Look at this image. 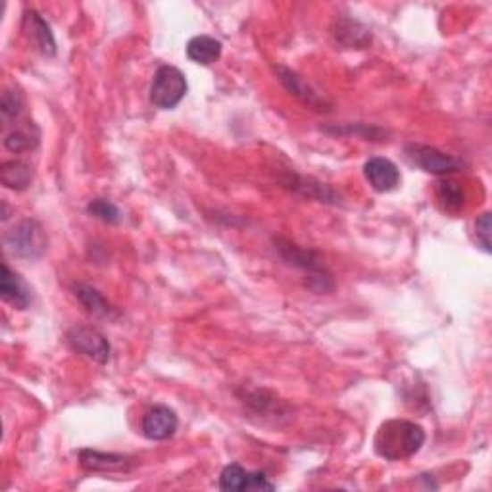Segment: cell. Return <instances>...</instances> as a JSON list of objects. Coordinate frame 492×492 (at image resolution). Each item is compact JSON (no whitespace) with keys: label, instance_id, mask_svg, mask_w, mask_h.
<instances>
[{"label":"cell","instance_id":"cell-1","mask_svg":"<svg viewBox=\"0 0 492 492\" xmlns=\"http://www.w3.org/2000/svg\"><path fill=\"white\" fill-rule=\"evenodd\" d=\"M425 443L423 427L406 420H388L375 433L373 448L377 456L388 462L412 458Z\"/></svg>","mask_w":492,"mask_h":492},{"label":"cell","instance_id":"cell-2","mask_svg":"<svg viewBox=\"0 0 492 492\" xmlns=\"http://www.w3.org/2000/svg\"><path fill=\"white\" fill-rule=\"evenodd\" d=\"M4 245L10 254L23 260L41 258L46 250L48 238L43 225L35 220H23L14 229H10L4 237Z\"/></svg>","mask_w":492,"mask_h":492},{"label":"cell","instance_id":"cell-3","mask_svg":"<svg viewBox=\"0 0 492 492\" xmlns=\"http://www.w3.org/2000/svg\"><path fill=\"white\" fill-rule=\"evenodd\" d=\"M185 75L173 66H162L150 85V103L162 110H173L187 95Z\"/></svg>","mask_w":492,"mask_h":492},{"label":"cell","instance_id":"cell-4","mask_svg":"<svg viewBox=\"0 0 492 492\" xmlns=\"http://www.w3.org/2000/svg\"><path fill=\"white\" fill-rule=\"evenodd\" d=\"M68 345L78 354L89 358L96 363H106L112 354V346L108 338L95 327L89 325H75L66 335Z\"/></svg>","mask_w":492,"mask_h":492},{"label":"cell","instance_id":"cell-5","mask_svg":"<svg viewBox=\"0 0 492 492\" xmlns=\"http://www.w3.org/2000/svg\"><path fill=\"white\" fill-rule=\"evenodd\" d=\"M406 156L413 166H418L425 173H433V175H448L462 170L463 166L462 160L445 154L443 150L427 146V145H408Z\"/></svg>","mask_w":492,"mask_h":492},{"label":"cell","instance_id":"cell-6","mask_svg":"<svg viewBox=\"0 0 492 492\" xmlns=\"http://www.w3.org/2000/svg\"><path fill=\"white\" fill-rule=\"evenodd\" d=\"M220 488L227 492L275 490V485L268 481V477L263 471H246L243 465L229 463L225 465L220 475Z\"/></svg>","mask_w":492,"mask_h":492},{"label":"cell","instance_id":"cell-7","mask_svg":"<svg viewBox=\"0 0 492 492\" xmlns=\"http://www.w3.org/2000/svg\"><path fill=\"white\" fill-rule=\"evenodd\" d=\"M178 413L163 406V404H158V406H153L145 413L143 435L148 440H168L178 431Z\"/></svg>","mask_w":492,"mask_h":492},{"label":"cell","instance_id":"cell-8","mask_svg":"<svg viewBox=\"0 0 492 492\" xmlns=\"http://www.w3.org/2000/svg\"><path fill=\"white\" fill-rule=\"evenodd\" d=\"M275 73H277V78H279V81H281V85L285 87V89L291 93L293 96H296L300 103H304L310 108L320 110V112L331 110V104L327 103V100L320 93H315L296 71L288 70L285 66H275Z\"/></svg>","mask_w":492,"mask_h":492},{"label":"cell","instance_id":"cell-9","mask_svg":"<svg viewBox=\"0 0 492 492\" xmlns=\"http://www.w3.org/2000/svg\"><path fill=\"white\" fill-rule=\"evenodd\" d=\"M363 175L377 193H390L400 185V171L388 158H370L363 163Z\"/></svg>","mask_w":492,"mask_h":492},{"label":"cell","instance_id":"cell-10","mask_svg":"<svg viewBox=\"0 0 492 492\" xmlns=\"http://www.w3.org/2000/svg\"><path fill=\"white\" fill-rule=\"evenodd\" d=\"M79 463L85 471L93 473H128L133 460L123 454H106L85 448L79 452Z\"/></svg>","mask_w":492,"mask_h":492},{"label":"cell","instance_id":"cell-11","mask_svg":"<svg viewBox=\"0 0 492 492\" xmlns=\"http://www.w3.org/2000/svg\"><path fill=\"white\" fill-rule=\"evenodd\" d=\"M277 248L281 250V254L287 262H291L293 266L296 268H302L304 271H308L312 275V279H318L321 281V285L325 287V281L331 283V277L325 273V268L323 263L320 262L318 254L315 252H310V250H304V248H298L296 245L288 243V241H281V238H277L275 241ZM327 288V287H325Z\"/></svg>","mask_w":492,"mask_h":492},{"label":"cell","instance_id":"cell-12","mask_svg":"<svg viewBox=\"0 0 492 492\" xmlns=\"http://www.w3.org/2000/svg\"><path fill=\"white\" fill-rule=\"evenodd\" d=\"M23 33L28 39L35 45V48L39 50L45 56H54L56 54V41L54 35L50 31V25L41 18V14H37L35 10H28L23 16Z\"/></svg>","mask_w":492,"mask_h":492},{"label":"cell","instance_id":"cell-13","mask_svg":"<svg viewBox=\"0 0 492 492\" xmlns=\"http://www.w3.org/2000/svg\"><path fill=\"white\" fill-rule=\"evenodd\" d=\"M0 296L16 310H25L31 304V293L20 275L12 271L6 263H3V275H0Z\"/></svg>","mask_w":492,"mask_h":492},{"label":"cell","instance_id":"cell-14","mask_svg":"<svg viewBox=\"0 0 492 492\" xmlns=\"http://www.w3.org/2000/svg\"><path fill=\"white\" fill-rule=\"evenodd\" d=\"M221 56V43L210 35H196L187 43V58L200 66H210Z\"/></svg>","mask_w":492,"mask_h":492},{"label":"cell","instance_id":"cell-15","mask_svg":"<svg viewBox=\"0 0 492 492\" xmlns=\"http://www.w3.org/2000/svg\"><path fill=\"white\" fill-rule=\"evenodd\" d=\"M0 179H3V185L12 188V191H25L33 181V168L21 160L6 162L3 170H0Z\"/></svg>","mask_w":492,"mask_h":492},{"label":"cell","instance_id":"cell-16","mask_svg":"<svg viewBox=\"0 0 492 492\" xmlns=\"http://www.w3.org/2000/svg\"><path fill=\"white\" fill-rule=\"evenodd\" d=\"M75 298L81 302V304L87 308V312L96 315V318H110L113 313L110 302L100 295L95 287L78 285L75 287Z\"/></svg>","mask_w":492,"mask_h":492},{"label":"cell","instance_id":"cell-17","mask_svg":"<svg viewBox=\"0 0 492 492\" xmlns=\"http://www.w3.org/2000/svg\"><path fill=\"white\" fill-rule=\"evenodd\" d=\"M39 145V131H37L35 125H28V128H20L6 133L4 137V146L10 153H25V150H31Z\"/></svg>","mask_w":492,"mask_h":492},{"label":"cell","instance_id":"cell-18","mask_svg":"<svg viewBox=\"0 0 492 492\" xmlns=\"http://www.w3.org/2000/svg\"><path fill=\"white\" fill-rule=\"evenodd\" d=\"M87 212L91 213L93 218L104 221V223H110V225H116L121 221V212L120 208L113 204V202L106 200V198H95L89 202V206H87Z\"/></svg>","mask_w":492,"mask_h":492},{"label":"cell","instance_id":"cell-19","mask_svg":"<svg viewBox=\"0 0 492 492\" xmlns=\"http://www.w3.org/2000/svg\"><path fill=\"white\" fill-rule=\"evenodd\" d=\"M438 198L448 210H460L463 206V188L452 179L438 183Z\"/></svg>","mask_w":492,"mask_h":492},{"label":"cell","instance_id":"cell-20","mask_svg":"<svg viewBox=\"0 0 492 492\" xmlns=\"http://www.w3.org/2000/svg\"><path fill=\"white\" fill-rule=\"evenodd\" d=\"M346 25H348V28H345V25L343 23H338V29L335 31V35H337V41L338 39H343V37L345 35H348V37H352V29H354L356 31V28H358V21H352V20H346ZM371 41V35L368 33V29H365V31H360V33H354V43H352V39H345L343 41V45H346V46H350V48H354V45L356 46H360V48H363L365 45H368Z\"/></svg>","mask_w":492,"mask_h":492},{"label":"cell","instance_id":"cell-21","mask_svg":"<svg viewBox=\"0 0 492 492\" xmlns=\"http://www.w3.org/2000/svg\"><path fill=\"white\" fill-rule=\"evenodd\" d=\"M23 110V96L18 91H6L3 95V103H0V112H3L4 120L18 118Z\"/></svg>","mask_w":492,"mask_h":492},{"label":"cell","instance_id":"cell-22","mask_svg":"<svg viewBox=\"0 0 492 492\" xmlns=\"http://www.w3.org/2000/svg\"><path fill=\"white\" fill-rule=\"evenodd\" d=\"M475 231H477V241L481 243L485 252H490V213L485 212L481 218L475 221Z\"/></svg>","mask_w":492,"mask_h":492}]
</instances>
